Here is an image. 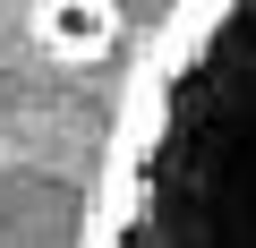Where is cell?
I'll return each instance as SVG.
<instances>
[{
	"label": "cell",
	"instance_id": "cell-1",
	"mask_svg": "<svg viewBox=\"0 0 256 248\" xmlns=\"http://www.w3.org/2000/svg\"><path fill=\"white\" fill-rule=\"evenodd\" d=\"M94 248H256V9H180L137 60Z\"/></svg>",
	"mask_w": 256,
	"mask_h": 248
}]
</instances>
